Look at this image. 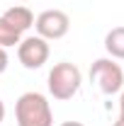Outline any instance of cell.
Returning a JSON list of instances; mask_svg holds the SVG:
<instances>
[{"instance_id":"14","label":"cell","mask_w":124,"mask_h":126,"mask_svg":"<svg viewBox=\"0 0 124 126\" xmlns=\"http://www.w3.org/2000/svg\"><path fill=\"white\" fill-rule=\"evenodd\" d=\"M17 2H27V0H17Z\"/></svg>"},{"instance_id":"8","label":"cell","mask_w":124,"mask_h":126,"mask_svg":"<svg viewBox=\"0 0 124 126\" xmlns=\"http://www.w3.org/2000/svg\"><path fill=\"white\" fill-rule=\"evenodd\" d=\"M22 41V34L15 32L2 17H0V48H10V46H17Z\"/></svg>"},{"instance_id":"1","label":"cell","mask_w":124,"mask_h":126,"mask_svg":"<svg viewBox=\"0 0 124 126\" xmlns=\"http://www.w3.org/2000/svg\"><path fill=\"white\" fill-rule=\"evenodd\" d=\"M17 126H54L51 104L41 92H24L15 102Z\"/></svg>"},{"instance_id":"12","label":"cell","mask_w":124,"mask_h":126,"mask_svg":"<svg viewBox=\"0 0 124 126\" xmlns=\"http://www.w3.org/2000/svg\"><path fill=\"white\" fill-rule=\"evenodd\" d=\"M61 126H85V124H80V121H63Z\"/></svg>"},{"instance_id":"7","label":"cell","mask_w":124,"mask_h":126,"mask_svg":"<svg viewBox=\"0 0 124 126\" xmlns=\"http://www.w3.org/2000/svg\"><path fill=\"white\" fill-rule=\"evenodd\" d=\"M105 51L109 53V58L124 61V27H114L105 34Z\"/></svg>"},{"instance_id":"5","label":"cell","mask_w":124,"mask_h":126,"mask_svg":"<svg viewBox=\"0 0 124 126\" xmlns=\"http://www.w3.org/2000/svg\"><path fill=\"white\" fill-rule=\"evenodd\" d=\"M34 27H37V36H41L46 41H56V39H63L68 34L71 17L63 10H44L34 19Z\"/></svg>"},{"instance_id":"13","label":"cell","mask_w":124,"mask_h":126,"mask_svg":"<svg viewBox=\"0 0 124 126\" xmlns=\"http://www.w3.org/2000/svg\"><path fill=\"white\" fill-rule=\"evenodd\" d=\"M114 126H124V121H122V119H117V121H114Z\"/></svg>"},{"instance_id":"4","label":"cell","mask_w":124,"mask_h":126,"mask_svg":"<svg viewBox=\"0 0 124 126\" xmlns=\"http://www.w3.org/2000/svg\"><path fill=\"white\" fill-rule=\"evenodd\" d=\"M51 56V48H49V41L41 39V36H24L20 44H17V58L20 63L27 68V70H37L41 68L44 63L49 61Z\"/></svg>"},{"instance_id":"2","label":"cell","mask_w":124,"mask_h":126,"mask_svg":"<svg viewBox=\"0 0 124 126\" xmlns=\"http://www.w3.org/2000/svg\"><path fill=\"white\" fill-rule=\"evenodd\" d=\"M80 82H83V73L76 63H68V61H61L56 63L51 70H49V94L59 102H66L71 99L73 94L80 90Z\"/></svg>"},{"instance_id":"3","label":"cell","mask_w":124,"mask_h":126,"mask_svg":"<svg viewBox=\"0 0 124 126\" xmlns=\"http://www.w3.org/2000/svg\"><path fill=\"white\" fill-rule=\"evenodd\" d=\"M90 80L102 94H117L124 90V70L119 63H114V58H97L90 65Z\"/></svg>"},{"instance_id":"11","label":"cell","mask_w":124,"mask_h":126,"mask_svg":"<svg viewBox=\"0 0 124 126\" xmlns=\"http://www.w3.org/2000/svg\"><path fill=\"white\" fill-rule=\"evenodd\" d=\"M2 121H5V102L0 99V124H2Z\"/></svg>"},{"instance_id":"9","label":"cell","mask_w":124,"mask_h":126,"mask_svg":"<svg viewBox=\"0 0 124 126\" xmlns=\"http://www.w3.org/2000/svg\"><path fill=\"white\" fill-rule=\"evenodd\" d=\"M7 48H0V73H5L7 70Z\"/></svg>"},{"instance_id":"6","label":"cell","mask_w":124,"mask_h":126,"mask_svg":"<svg viewBox=\"0 0 124 126\" xmlns=\"http://www.w3.org/2000/svg\"><path fill=\"white\" fill-rule=\"evenodd\" d=\"M2 19L15 32H20V34H24L27 29L34 27V15H32L29 7H24V5H12V7H7V10L2 12Z\"/></svg>"},{"instance_id":"10","label":"cell","mask_w":124,"mask_h":126,"mask_svg":"<svg viewBox=\"0 0 124 126\" xmlns=\"http://www.w3.org/2000/svg\"><path fill=\"white\" fill-rule=\"evenodd\" d=\"M119 119L124 121V90H122V94H119Z\"/></svg>"}]
</instances>
